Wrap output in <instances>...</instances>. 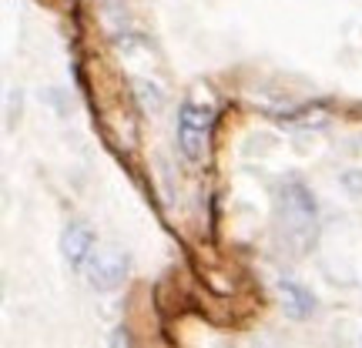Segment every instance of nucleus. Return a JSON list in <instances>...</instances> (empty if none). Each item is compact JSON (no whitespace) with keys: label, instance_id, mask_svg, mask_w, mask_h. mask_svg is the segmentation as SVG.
<instances>
[{"label":"nucleus","instance_id":"obj_1","mask_svg":"<svg viewBox=\"0 0 362 348\" xmlns=\"http://www.w3.org/2000/svg\"><path fill=\"white\" fill-rule=\"evenodd\" d=\"M279 218H282V232L285 241L305 251L315 241V228H319V211H315V198L309 194L305 184L288 181L282 188V205H279Z\"/></svg>","mask_w":362,"mask_h":348},{"label":"nucleus","instance_id":"obj_2","mask_svg":"<svg viewBox=\"0 0 362 348\" xmlns=\"http://www.w3.org/2000/svg\"><path fill=\"white\" fill-rule=\"evenodd\" d=\"M211 117H215V111H211L208 104H198V101L181 104V111H178V148L192 164H198L208 151Z\"/></svg>","mask_w":362,"mask_h":348},{"label":"nucleus","instance_id":"obj_3","mask_svg":"<svg viewBox=\"0 0 362 348\" xmlns=\"http://www.w3.org/2000/svg\"><path fill=\"white\" fill-rule=\"evenodd\" d=\"M124 275H128V255L117 251V248L94 251L84 265V278L94 292H115L117 284L124 282Z\"/></svg>","mask_w":362,"mask_h":348},{"label":"nucleus","instance_id":"obj_4","mask_svg":"<svg viewBox=\"0 0 362 348\" xmlns=\"http://www.w3.org/2000/svg\"><path fill=\"white\" fill-rule=\"evenodd\" d=\"M61 255L71 261V268L84 271L88 258L94 255V234L84 224H67L64 234H61Z\"/></svg>","mask_w":362,"mask_h":348},{"label":"nucleus","instance_id":"obj_5","mask_svg":"<svg viewBox=\"0 0 362 348\" xmlns=\"http://www.w3.org/2000/svg\"><path fill=\"white\" fill-rule=\"evenodd\" d=\"M279 295H282L285 311H288L292 318H309L312 311H315L312 292H305V288L298 282H292V278H282V282H279Z\"/></svg>","mask_w":362,"mask_h":348}]
</instances>
